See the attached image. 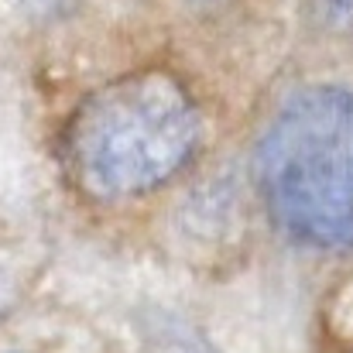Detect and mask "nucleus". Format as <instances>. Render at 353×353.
<instances>
[{"label": "nucleus", "mask_w": 353, "mask_h": 353, "mask_svg": "<svg viewBox=\"0 0 353 353\" xmlns=\"http://www.w3.org/2000/svg\"><path fill=\"white\" fill-rule=\"evenodd\" d=\"M196 144L199 114L189 93L172 76L144 72L83 103L69 130V161L86 192L123 199L172 179Z\"/></svg>", "instance_id": "nucleus-2"}, {"label": "nucleus", "mask_w": 353, "mask_h": 353, "mask_svg": "<svg viewBox=\"0 0 353 353\" xmlns=\"http://www.w3.org/2000/svg\"><path fill=\"white\" fill-rule=\"evenodd\" d=\"M257 179L281 230L316 247L353 243V93L305 90L271 120Z\"/></svg>", "instance_id": "nucleus-1"}]
</instances>
